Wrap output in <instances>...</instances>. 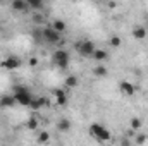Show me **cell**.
<instances>
[{
    "instance_id": "cell-1",
    "label": "cell",
    "mask_w": 148,
    "mask_h": 146,
    "mask_svg": "<svg viewBox=\"0 0 148 146\" xmlns=\"http://www.w3.org/2000/svg\"><path fill=\"white\" fill-rule=\"evenodd\" d=\"M88 132H90L97 141H100V143H107V141L112 139L110 131H109L105 126H102V124H91L90 129H88Z\"/></svg>"
},
{
    "instance_id": "cell-2",
    "label": "cell",
    "mask_w": 148,
    "mask_h": 146,
    "mask_svg": "<svg viewBox=\"0 0 148 146\" xmlns=\"http://www.w3.org/2000/svg\"><path fill=\"white\" fill-rule=\"evenodd\" d=\"M12 91H14L12 95L16 96V102H17L19 105H23V107H29V103H31V100H33V95L29 93L28 88H24V86H14Z\"/></svg>"
},
{
    "instance_id": "cell-3",
    "label": "cell",
    "mask_w": 148,
    "mask_h": 146,
    "mask_svg": "<svg viewBox=\"0 0 148 146\" xmlns=\"http://www.w3.org/2000/svg\"><path fill=\"white\" fill-rule=\"evenodd\" d=\"M95 43L91 41V40H81V41H77L76 45H74V50L81 55V57H91L93 55V52H95Z\"/></svg>"
},
{
    "instance_id": "cell-4",
    "label": "cell",
    "mask_w": 148,
    "mask_h": 146,
    "mask_svg": "<svg viewBox=\"0 0 148 146\" xmlns=\"http://www.w3.org/2000/svg\"><path fill=\"white\" fill-rule=\"evenodd\" d=\"M52 64L55 67H59V69H66L69 65V53H67V50H62V48L55 50L53 55H52Z\"/></svg>"
},
{
    "instance_id": "cell-5",
    "label": "cell",
    "mask_w": 148,
    "mask_h": 146,
    "mask_svg": "<svg viewBox=\"0 0 148 146\" xmlns=\"http://www.w3.org/2000/svg\"><path fill=\"white\" fill-rule=\"evenodd\" d=\"M41 33H43V40H45L47 43H52V45L62 43V41H60V35H62V33L55 31L52 26H48V28H43V29H41Z\"/></svg>"
},
{
    "instance_id": "cell-6",
    "label": "cell",
    "mask_w": 148,
    "mask_h": 146,
    "mask_svg": "<svg viewBox=\"0 0 148 146\" xmlns=\"http://www.w3.org/2000/svg\"><path fill=\"white\" fill-rule=\"evenodd\" d=\"M21 59L19 57H16V55H9V57H5L3 59V62H2V67L3 69H7V71H14V69H19L21 67Z\"/></svg>"
},
{
    "instance_id": "cell-7",
    "label": "cell",
    "mask_w": 148,
    "mask_h": 146,
    "mask_svg": "<svg viewBox=\"0 0 148 146\" xmlns=\"http://www.w3.org/2000/svg\"><path fill=\"white\" fill-rule=\"evenodd\" d=\"M119 91H121L122 96H133L134 91H136V88H134V84L129 83V81H121V84H119Z\"/></svg>"
},
{
    "instance_id": "cell-8",
    "label": "cell",
    "mask_w": 148,
    "mask_h": 146,
    "mask_svg": "<svg viewBox=\"0 0 148 146\" xmlns=\"http://www.w3.org/2000/svg\"><path fill=\"white\" fill-rule=\"evenodd\" d=\"M14 105H17L14 95H2V96H0V107H2V108H10V107H14Z\"/></svg>"
},
{
    "instance_id": "cell-9",
    "label": "cell",
    "mask_w": 148,
    "mask_h": 146,
    "mask_svg": "<svg viewBox=\"0 0 148 146\" xmlns=\"http://www.w3.org/2000/svg\"><path fill=\"white\" fill-rule=\"evenodd\" d=\"M10 7L16 12H28V9H29V5H28L26 0H12L10 2Z\"/></svg>"
},
{
    "instance_id": "cell-10",
    "label": "cell",
    "mask_w": 148,
    "mask_h": 146,
    "mask_svg": "<svg viewBox=\"0 0 148 146\" xmlns=\"http://www.w3.org/2000/svg\"><path fill=\"white\" fill-rule=\"evenodd\" d=\"M47 105H48V98H45V96L35 98V96H33V100H31V103H29V108L40 110L41 107H47Z\"/></svg>"
},
{
    "instance_id": "cell-11",
    "label": "cell",
    "mask_w": 148,
    "mask_h": 146,
    "mask_svg": "<svg viewBox=\"0 0 148 146\" xmlns=\"http://www.w3.org/2000/svg\"><path fill=\"white\" fill-rule=\"evenodd\" d=\"M91 57H93L95 62H105L109 59V52L107 50H102V48H95V52H93Z\"/></svg>"
},
{
    "instance_id": "cell-12",
    "label": "cell",
    "mask_w": 148,
    "mask_h": 146,
    "mask_svg": "<svg viewBox=\"0 0 148 146\" xmlns=\"http://www.w3.org/2000/svg\"><path fill=\"white\" fill-rule=\"evenodd\" d=\"M107 74H109V71L103 65V62H97V65L93 67V76L95 77H107Z\"/></svg>"
},
{
    "instance_id": "cell-13",
    "label": "cell",
    "mask_w": 148,
    "mask_h": 146,
    "mask_svg": "<svg viewBox=\"0 0 148 146\" xmlns=\"http://www.w3.org/2000/svg\"><path fill=\"white\" fill-rule=\"evenodd\" d=\"M53 95H55L57 105H66V103H67V95H66V91H64V89H55V91H53Z\"/></svg>"
},
{
    "instance_id": "cell-14",
    "label": "cell",
    "mask_w": 148,
    "mask_h": 146,
    "mask_svg": "<svg viewBox=\"0 0 148 146\" xmlns=\"http://www.w3.org/2000/svg\"><path fill=\"white\" fill-rule=\"evenodd\" d=\"M133 38H134V40H145V38H147V29H145L143 26H136V28L133 29Z\"/></svg>"
},
{
    "instance_id": "cell-15",
    "label": "cell",
    "mask_w": 148,
    "mask_h": 146,
    "mask_svg": "<svg viewBox=\"0 0 148 146\" xmlns=\"http://www.w3.org/2000/svg\"><path fill=\"white\" fill-rule=\"evenodd\" d=\"M57 129H59L60 132H67V131L71 129V122H69L67 119H60L59 124H57Z\"/></svg>"
},
{
    "instance_id": "cell-16",
    "label": "cell",
    "mask_w": 148,
    "mask_h": 146,
    "mask_svg": "<svg viewBox=\"0 0 148 146\" xmlns=\"http://www.w3.org/2000/svg\"><path fill=\"white\" fill-rule=\"evenodd\" d=\"M77 84H79V79H77L76 76H67V77H66V88H67V89H73Z\"/></svg>"
},
{
    "instance_id": "cell-17",
    "label": "cell",
    "mask_w": 148,
    "mask_h": 146,
    "mask_svg": "<svg viewBox=\"0 0 148 146\" xmlns=\"http://www.w3.org/2000/svg\"><path fill=\"white\" fill-rule=\"evenodd\" d=\"M52 28H53L55 31H59V33H64V31H66V23H64L62 19H55V21L52 23Z\"/></svg>"
},
{
    "instance_id": "cell-18",
    "label": "cell",
    "mask_w": 148,
    "mask_h": 146,
    "mask_svg": "<svg viewBox=\"0 0 148 146\" xmlns=\"http://www.w3.org/2000/svg\"><path fill=\"white\" fill-rule=\"evenodd\" d=\"M38 126H40V120H38V117H29V120H28V124H26V127L29 129V131H36Z\"/></svg>"
},
{
    "instance_id": "cell-19",
    "label": "cell",
    "mask_w": 148,
    "mask_h": 146,
    "mask_svg": "<svg viewBox=\"0 0 148 146\" xmlns=\"http://www.w3.org/2000/svg\"><path fill=\"white\" fill-rule=\"evenodd\" d=\"M141 127H143V119H140V117H133V119H131V129L140 131Z\"/></svg>"
},
{
    "instance_id": "cell-20",
    "label": "cell",
    "mask_w": 148,
    "mask_h": 146,
    "mask_svg": "<svg viewBox=\"0 0 148 146\" xmlns=\"http://www.w3.org/2000/svg\"><path fill=\"white\" fill-rule=\"evenodd\" d=\"M109 45H110L112 48H119V46L122 45V40H121V36H110Z\"/></svg>"
},
{
    "instance_id": "cell-21",
    "label": "cell",
    "mask_w": 148,
    "mask_h": 146,
    "mask_svg": "<svg viewBox=\"0 0 148 146\" xmlns=\"http://www.w3.org/2000/svg\"><path fill=\"white\" fill-rule=\"evenodd\" d=\"M36 141H38V143H48V141H50V134H48V132H45V131L38 132Z\"/></svg>"
},
{
    "instance_id": "cell-22",
    "label": "cell",
    "mask_w": 148,
    "mask_h": 146,
    "mask_svg": "<svg viewBox=\"0 0 148 146\" xmlns=\"http://www.w3.org/2000/svg\"><path fill=\"white\" fill-rule=\"evenodd\" d=\"M26 2H28L29 9H40L43 5V0H26Z\"/></svg>"
},
{
    "instance_id": "cell-23",
    "label": "cell",
    "mask_w": 148,
    "mask_h": 146,
    "mask_svg": "<svg viewBox=\"0 0 148 146\" xmlns=\"http://www.w3.org/2000/svg\"><path fill=\"white\" fill-rule=\"evenodd\" d=\"M147 141V136L145 134H136V139H134V143H138V145H143Z\"/></svg>"
},
{
    "instance_id": "cell-24",
    "label": "cell",
    "mask_w": 148,
    "mask_h": 146,
    "mask_svg": "<svg viewBox=\"0 0 148 146\" xmlns=\"http://www.w3.org/2000/svg\"><path fill=\"white\" fill-rule=\"evenodd\" d=\"M28 64L35 67V65H38V59H36V57H29V60H28Z\"/></svg>"
},
{
    "instance_id": "cell-25",
    "label": "cell",
    "mask_w": 148,
    "mask_h": 146,
    "mask_svg": "<svg viewBox=\"0 0 148 146\" xmlns=\"http://www.w3.org/2000/svg\"><path fill=\"white\" fill-rule=\"evenodd\" d=\"M33 21H35L36 24H40V23L43 21V16H40V14H35V16H33Z\"/></svg>"
},
{
    "instance_id": "cell-26",
    "label": "cell",
    "mask_w": 148,
    "mask_h": 146,
    "mask_svg": "<svg viewBox=\"0 0 148 146\" xmlns=\"http://www.w3.org/2000/svg\"><path fill=\"white\" fill-rule=\"evenodd\" d=\"M0 28H2V24H0Z\"/></svg>"
}]
</instances>
